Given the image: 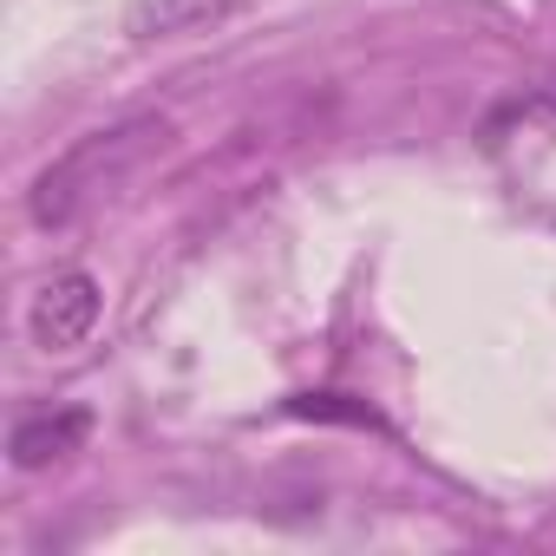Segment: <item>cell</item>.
Returning <instances> with one entry per match:
<instances>
[{
  "mask_svg": "<svg viewBox=\"0 0 556 556\" xmlns=\"http://www.w3.org/2000/svg\"><path fill=\"white\" fill-rule=\"evenodd\" d=\"M99 315H105L99 282H92L86 268H60V275H47V282L34 289V302H27V334H34L40 354H73V348L92 341Z\"/></svg>",
  "mask_w": 556,
  "mask_h": 556,
  "instance_id": "cell-2",
  "label": "cell"
},
{
  "mask_svg": "<svg viewBox=\"0 0 556 556\" xmlns=\"http://www.w3.org/2000/svg\"><path fill=\"white\" fill-rule=\"evenodd\" d=\"M170 151V118H118L105 131H86L79 144H66L27 190V216L40 229H66L79 210H92L99 197H112L131 170H144L151 157Z\"/></svg>",
  "mask_w": 556,
  "mask_h": 556,
  "instance_id": "cell-1",
  "label": "cell"
},
{
  "mask_svg": "<svg viewBox=\"0 0 556 556\" xmlns=\"http://www.w3.org/2000/svg\"><path fill=\"white\" fill-rule=\"evenodd\" d=\"M295 413H302V419H348V426H380L367 406H348V393H308V400H295Z\"/></svg>",
  "mask_w": 556,
  "mask_h": 556,
  "instance_id": "cell-5",
  "label": "cell"
},
{
  "mask_svg": "<svg viewBox=\"0 0 556 556\" xmlns=\"http://www.w3.org/2000/svg\"><path fill=\"white\" fill-rule=\"evenodd\" d=\"M242 8H249V0H131V8H125V34L138 47H151V40H190L203 27H223Z\"/></svg>",
  "mask_w": 556,
  "mask_h": 556,
  "instance_id": "cell-4",
  "label": "cell"
},
{
  "mask_svg": "<svg viewBox=\"0 0 556 556\" xmlns=\"http://www.w3.org/2000/svg\"><path fill=\"white\" fill-rule=\"evenodd\" d=\"M86 439H92V413L86 406H47V413H27L8 432V458L21 471H47V465H66L73 452H86Z\"/></svg>",
  "mask_w": 556,
  "mask_h": 556,
  "instance_id": "cell-3",
  "label": "cell"
}]
</instances>
